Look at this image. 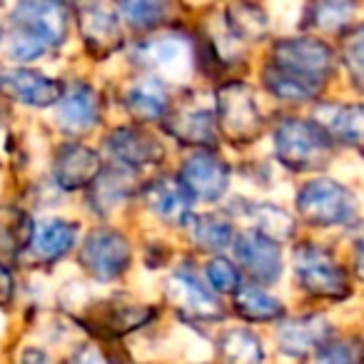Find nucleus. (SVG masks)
Listing matches in <instances>:
<instances>
[{"label": "nucleus", "mask_w": 364, "mask_h": 364, "mask_svg": "<svg viewBox=\"0 0 364 364\" xmlns=\"http://www.w3.org/2000/svg\"><path fill=\"white\" fill-rule=\"evenodd\" d=\"M68 26H70V16L60 3H46V0L21 3L13 11L3 36L8 58L18 63L38 60L48 50L65 43Z\"/></svg>", "instance_id": "obj_1"}, {"label": "nucleus", "mask_w": 364, "mask_h": 364, "mask_svg": "<svg viewBox=\"0 0 364 364\" xmlns=\"http://www.w3.org/2000/svg\"><path fill=\"white\" fill-rule=\"evenodd\" d=\"M267 68L319 95L334 70V53L317 38H284L272 48V60Z\"/></svg>", "instance_id": "obj_2"}, {"label": "nucleus", "mask_w": 364, "mask_h": 364, "mask_svg": "<svg viewBox=\"0 0 364 364\" xmlns=\"http://www.w3.org/2000/svg\"><path fill=\"white\" fill-rule=\"evenodd\" d=\"M274 155L294 172L319 170L332 155V135L314 120L284 117L274 127Z\"/></svg>", "instance_id": "obj_3"}, {"label": "nucleus", "mask_w": 364, "mask_h": 364, "mask_svg": "<svg viewBox=\"0 0 364 364\" xmlns=\"http://www.w3.org/2000/svg\"><path fill=\"white\" fill-rule=\"evenodd\" d=\"M294 272H297V282L312 297L322 299H347L352 287H349V274L332 252H327L319 245H299L294 250Z\"/></svg>", "instance_id": "obj_4"}, {"label": "nucleus", "mask_w": 364, "mask_h": 364, "mask_svg": "<svg viewBox=\"0 0 364 364\" xmlns=\"http://www.w3.org/2000/svg\"><path fill=\"white\" fill-rule=\"evenodd\" d=\"M354 195L329 177H317L297 193V213L314 228H337L354 218Z\"/></svg>", "instance_id": "obj_5"}, {"label": "nucleus", "mask_w": 364, "mask_h": 364, "mask_svg": "<svg viewBox=\"0 0 364 364\" xmlns=\"http://www.w3.org/2000/svg\"><path fill=\"white\" fill-rule=\"evenodd\" d=\"M215 120L232 142H252L262 132V112L257 100L240 80L220 85L215 95Z\"/></svg>", "instance_id": "obj_6"}, {"label": "nucleus", "mask_w": 364, "mask_h": 364, "mask_svg": "<svg viewBox=\"0 0 364 364\" xmlns=\"http://www.w3.org/2000/svg\"><path fill=\"white\" fill-rule=\"evenodd\" d=\"M130 242L122 232L110 228L92 230L80 247V264L100 282H112L130 267Z\"/></svg>", "instance_id": "obj_7"}, {"label": "nucleus", "mask_w": 364, "mask_h": 364, "mask_svg": "<svg viewBox=\"0 0 364 364\" xmlns=\"http://www.w3.org/2000/svg\"><path fill=\"white\" fill-rule=\"evenodd\" d=\"M137 60L152 70V77L157 80H182L193 68V46L185 36L165 33L140 43Z\"/></svg>", "instance_id": "obj_8"}, {"label": "nucleus", "mask_w": 364, "mask_h": 364, "mask_svg": "<svg viewBox=\"0 0 364 364\" xmlns=\"http://www.w3.org/2000/svg\"><path fill=\"white\" fill-rule=\"evenodd\" d=\"M167 299L175 304V309L188 319L198 322H220L225 317V309L220 304L218 294L210 292L198 279V274L190 269H177L167 279Z\"/></svg>", "instance_id": "obj_9"}, {"label": "nucleus", "mask_w": 364, "mask_h": 364, "mask_svg": "<svg viewBox=\"0 0 364 364\" xmlns=\"http://www.w3.org/2000/svg\"><path fill=\"white\" fill-rule=\"evenodd\" d=\"M65 92L63 82L31 68H0V95L31 107L58 105Z\"/></svg>", "instance_id": "obj_10"}, {"label": "nucleus", "mask_w": 364, "mask_h": 364, "mask_svg": "<svg viewBox=\"0 0 364 364\" xmlns=\"http://www.w3.org/2000/svg\"><path fill=\"white\" fill-rule=\"evenodd\" d=\"M180 182L193 200L203 203H218L230 185V167L213 152H198L185 160L180 170Z\"/></svg>", "instance_id": "obj_11"}, {"label": "nucleus", "mask_w": 364, "mask_h": 364, "mask_svg": "<svg viewBox=\"0 0 364 364\" xmlns=\"http://www.w3.org/2000/svg\"><path fill=\"white\" fill-rule=\"evenodd\" d=\"M235 257L242 264V269L255 279L257 284H272L282 274V252L279 245L267 240L264 235L242 232L235 237Z\"/></svg>", "instance_id": "obj_12"}, {"label": "nucleus", "mask_w": 364, "mask_h": 364, "mask_svg": "<svg viewBox=\"0 0 364 364\" xmlns=\"http://www.w3.org/2000/svg\"><path fill=\"white\" fill-rule=\"evenodd\" d=\"M107 152L127 170L157 165L165 157V147L155 135L137 125H122L107 135Z\"/></svg>", "instance_id": "obj_13"}, {"label": "nucleus", "mask_w": 364, "mask_h": 364, "mask_svg": "<svg viewBox=\"0 0 364 364\" xmlns=\"http://www.w3.org/2000/svg\"><path fill=\"white\" fill-rule=\"evenodd\" d=\"M102 160L92 147L80 142H68L58 147L55 160H53V177L63 190H82L90 188L100 177Z\"/></svg>", "instance_id": "obj_14"}, {"label": "nucleus", "mask_w": 364, "mask_h": 364, "mask_svg": "<svg viewBox=\"0 0 364 364\" xmlns=\"http://www.w3.org/2000/svg\"><path fill=\"white\" fill-rule=\"evenodd\" d=\"M142 200L160 220L170 225L193 223V198L180 182V177H160L152 180L142 190Z\"/></svg>", "instance_id": "obj_15"}, {"label": "nucleus", "mask_w": 364, "mask_h": 364, "mask_svg": "<svg viewBox=\"0 0 364 364\" xmlns=\"http://www.w3.org/2000/svg\"><path fill=\"white\" fill-rule=\"evenodd\" d=\"M100 117V95L85 82H73L55 105V120L68 135H82Z\"/></svg>", "instance_id": "obj_16"}, {"label": "nucleus", "mask_w": 364, "mask_h": 364, "mask_svg": "<svg viewBox=\"0 0 364 364\" xmlns=\"http://www.w3.org/2000/svg\"><path fill=\"white\" fill-rule=\"evenodd\" d=\"M77 26H80L82 43L95 58H105L115 48H120L122 33L117 11H107L102 6H80L77 8Z\"/></svg>", "instance_id": "obj_17"}, {"label": "nucleus", "mask_w": 364, "mask_h": 364, "mask_svg": "<svg viewBox=\"0 0 364 364\" xmlns=\"http://www.w3.org/2000/svg\"><path fill=\"white\" fill-rule=\"evenodd\" d=\"M329 334H332V324L319 314L284 319L277 329L279 349L284 354H292V357H304L314 349H322L324 344L332 342Z\"/></svg>", "instance_id": "obj_18"}, {"label": "nucleus", "mask_w": 364, "mask_h": 364, "mask_svg": "<svg viewBox=\"0 0 364 364\" xmlns=\"http://www.w3.org/2000/svg\"><path fill=\"white\" fill-rule=\"evenodd\" d=\"M95 324L97 332L107 334V337H120L125 332L142 327L145 322H150L155 317V309L147 307V304H135L125 302V299L112 297L110 302L100 304L95 312Z\"/></svg>", "instance_id": "obj_19"}, {"label": "nucleus", "mask_w": 364, "mask_h": 364, "mask_svg": "<svg viewBox=\"0 0 364 364\" xmlns=\"http://www.w3.org/2000/svg\"><path fill=\"white\" fill-rule=\"evenodd\" d=\"M77 228L75 223L68 220H48V223L38 225L36 237H33L31 252L36 255L41 262H55L63 259L77 242Z\"/></svg>", "instance_id": "obj_20"}, {"label": "nucleus", "mask_w": 364, "mask_h": 364, "mask_svg": "<svg viewBox=\"0 0 364 364\" xmlns=\"http://www.w3.org/2000/svg\"><path fill=\"white\" fill-rule=\"evenodd\" d=\"M127 110L132 117L142 122L162 120L170 107V95H167V85L157 77H142V80L132 82L130 90L125 95Z\"/></svg>", "instance_id": "obj_21"}, {"label": "nucleus", "mask_w": 364, "mask_h": 364, "mask_svg": "<svg viewBox=\"0 0 364 364\" xmlns=\"http://www.w3.org/2000/svg\"><path fill=\"white\" fill-rule=\"evenodd\" d=\"M36 237V223L18 205H0V252L8 257H18L31 250Z\"/></svg>", "instance_id": "obj_22"}, {"label": "nucleus", "mask_w": 364, "mask_h": 364, "mask_svg": "<svg viewBox=\"0 0 364 364\" xmlns=\"http://www.w3.org/2000/svg\"><path fill=\"white\" fill-rule=\"evenodd\" d=\"M90 203L95 208V213L107 215L110 210H115L117 205H122L132 193H135V185H132V172L127 167H107L100 172L95 182L90 185Z\"/></svg>", "instance_id": "obj_23"}, {"label": "nucleus", "mask_w": 364, "mask_h": 364, "mask_svg": "<svg viewBox=\"0 0 364 364\" xmlns=\"http://www.w3.org/2000/svg\"><path fill=\"white\" fill-rule=\"evenodd\" d=\"M167 132L185 145L213 147L218 142V120H215V112L188 110L167 122Z\"/></svg>", "instance_id": "obj_24"}, {"label": "nucleus", "mask_w": 364, "mask_h": 364, "mask_svg": "<svg viewBox=\"0 0 364 364\" xmlns=\"http://www.w3.org/2000/svg\"><path fill=\"white\" fill-rule=\"evenodd\" d=\"M235 312L247 322H274L284 317V304L262 287L250 284L235 294Z\"/></svg>", "instance_id": "obj_25"}, {"label": "nucleus", "mask_w": 364, "mask_h": 364, "mask_svg": "<svg viewBox=\"0 0 364 364\" xmlns=\"http://www.w3.org/2000/svg\"><path fill=\"white\" fill-rule=\"evenodd\" d=\"M329 117L317 125H322L332 137H339L342 142H349L354 147L364 150V105H342L327 107Z\"/></svg>", "instance_id": "obj_26"}, {"label": "nucleus", "mask_w": 364, "mask_h": 364, "mask_svg": "<svg viewBox=\"0 0 364 364\" xmlns=\"http://www.w3.org/2000/svg\"><path fill=\"white\" fill-rule=\"evenodd\" d=\"M220 357L225 364H262V342L250 329H230L220 337Z\"/></svg>", "instance_id": "obj_27"}, {"label": "nucleus", "mask_w": 364, "mask_h": 364, "mask_svg": "<svg viewBox=\"0 0 364 364\" xmlns=\"http://www.w3.org/2000/svg\"><path fill=\"white\" fill-rule=\"evenodd\" d=\"M190 232L200 250L208 252H223L230 245H235V230L228 220L218 218V215H200L193 218L190 223Z\"/></svg>", "instance_id": "obj_28"}, {"label": "nucleus", "mask_w": 364, "mask_h": 364, "mask_svg": "<svg viewBox=\"0 0 364 364\" xmlns=\"http://www.w3.org/2000/svg\"><path fill=\"white\" fill-rule=\"evenodd\" d=\"M250 220L255 223V232L264 235L272 242H284L294 235V220L277 205H250Z\"/></svg>", "instance_id": "obj_29"}, {"label": "nucleus", "mask_w": 364, "mask_h": 364, "mask_svg": "<svg viewBox=\"0 0 364 364\" xmlns=\"http://www.w3.org/2000/svg\"><path fill=\"white\" fill-rule=\"evenodd\" d=\"M117 16L130 23L132 28L147 31V28H155L167 16V6L165 3H155V0H132V3H120L117 6Z\"/></svg>", "instance_id": "obj_30"}, {"label": "nucleus", "mask_w": 364, "mask_h": 364, "mask_svg": "<svg viewBox=\"0 0 364 364\" xmlns=\"http://www.w3.org/2000/svg\"><path fill=\"white\" fill-rule=\"evenodd\" d=\"M342 60L347 65V73L352 77L354 87L364 92V26H357L349 33H344Z\"/></svg>", "instance_id": "obj_31"}, {"label": "nucleus", "mask_w": 364, "mask_h": 364, "mask_svg": "<svg viewBox=\"0 0 364 364\" xmlns=\"http://www.w3.org/2000/svg\"><path fill=\"white\" fill-rule=\"evenodd\" d=\"M228 28L240 41L242 38H259L267 31V16L255 6H235L230 8Z\"/></svg>", "instance_id": "obj_32"}, {"label": "nucleus", "mask_w": 364, "mask_h": 364, "mask_svg": "<svg viewBox=\"0 0 364 364\" xmlns=\"http://www.w3.org/2000/svg\"><path fill=\"white\" fill-rule=\"evenodd\" d=\"M354 13V6L349 3H317L307 11V26L319 28V31H337L347 26Z\"/></svg>", "instance_id": "obj_33"}, {"label": "nucleus", "mask_w": 364, "mask_h": 364, "mask_svg": "<svg viewBox=\"0 0 364 364\" xmlns=\"http://www.w3.org/2000/svg\"><path fill=\"white\" fill-rule=\"evenodd\" d=\"M362 362H364V342H359V339H332V342L319 349L314 364H362Z\"/></svg>", "instance_id": "obj_34"}, {"label": "nucleus", "mask_w": 364, "mask_h": 364, "mask_svg": "<svg viewBox=\"0 0 364 364\" xmlns=\"http://www.w3.org/2000/svg\"><path fill=\"white\" fill-rule=\"evenodd\" d=\"M205 274H208L210 287H213L215 292L237 294L240 289H242V282H240V269L225 257H215L213 262L208 264Z\"/></svg>", "instance_id": "obj_35"}, {"label": "nucleus", "mask_w": 364, "mask_h": 364, "mask_svg": "<svg viewBox=\"0 0 364 364\" xmlns=\"http://www.w3.org/2000/svg\"><path fill=\"white\" fill-rule=\"evenodd\" d=\"M16 294V282H13V274L6 264L0 262V304H8Z\"/></svg>", "instance_id": "obj_36"}, {"label": "nucleus", "mask_w": 364, "mask_h": 364, "mask_svg": "<svg viewBox=\"0 0 364 364\" xmlns=\"http://www.w3.org/2000/svg\"><path fill=\"white\" fill-rule=\"evenodd\" d=\"M75 364H107V359L102 357L95 347H90V344H87V347H82L80 352L75 354Z\"/></svg>", "instance_id": "obj_37"}, {"label": "nucleus", "mask_w": 364, "mask_h": 364, "mask_svg": "<svg viewBox=\"0 0 364 364\" xmlns=\"http://www.w3.org/2000/svg\"><path fill=\"white\" fill-rule=\"evenodd\" d=\"M21 364H50V359H48V354L43 349L31 347L21 354Z\"/></svg>", "instance_id": "obj_38"}, {"label": "nucleus", "mask_w": 364, "mask_h": 364, "mask_svg": "<svg viewBox=\"0 0 364 364\" xmlns=\"http://www.w3.org/2000/svg\"><path fill=\"white\" fill-rule=\"evenodd\" d=\"M354 267H357V274L364 279V240L357 245V250H354Z\"/></svg>", "instance_id": "obj_39"}]
</instances>
